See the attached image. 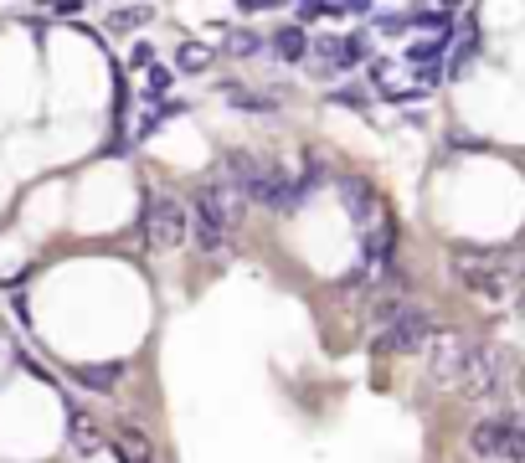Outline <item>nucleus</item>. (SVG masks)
I'll return each instance as SVG.
<instances>
[{"instance_id":"nucleus-1","label":"nucleus","mask_w":525,"mask_h":463,"mask_svg":"<svg viewBox=\"0 0 525 463\" xmlns=\"http://www.w3.org/2000/svg\"><path fill=\"white\" fill-rule=\"evenodd\" d=\"M453 273H459V284L484 304H515L520 299V284H525L520 257L494 253V247H459V253H453Z\"/></svg>"},{"instance_id":"nucleus-2","label":"nucleus","mask_w":525,"mask_h":463,"mask_svg":"<svg viewBox=\"0 0 525 463\" xmlns=\"http://www.w3.org/2000/svg\"><path fill=\"white\" fill-rule=\"evenodd\" d=\"M232 222H238V191H232L222 176L207 180V186L196 191V201H191V242L207 257L227 253V242H232Z\"/></svg>"},{"instance_id":"nucleus-3","label":"nucleus","mask_w":525,"mask_h":463,"mask_svg":"<svg viewBox=\"0 0 525 463\" xmlns=\"http://www.w3.org/2000/svg\"><path fill=\"white\" fill-rule=\"evenodd\" d=\"M222 180H227L238 196L258 201V207H278V196H284V186H288L284 170H273L268 160H258L253 150H232V155H227V165H222Z\"/></svg>"},{"instance_id":"nucleus-4","label":"nucleus","mask_w":525,"mask_h":463,"mask_svg":"<svg viewBox=\"0 0 525 463\" xmlns=\"http://www.w3.org/2000/svg\"><path fill=\"white\" fill-rule=\"evenodd\" d=\"M186 237H191V207L170 191L144 196V242L160 247V253H170V247H180Z\"/></svg>"},{"instance_id":"nucleus-5","label":"nucleus","mask_w":525,"mask_h":463,"mask_svg":"<svg viewBox=\"0 0 525 463\" xmlns=\"http://www.w3.org/2000/svg\"><path fill=\"white\" fill-rule=\"evenodd\" d=\"M433 330H438V324H433L428 309H417V304H402L397 314H392V320H386L382 330L371 335V351H376V355H407V351H423V345L433 340Z\"/></svg>"},{"instance_id":"nucleus-6","label":"nucleus","mask_w":525,"mask_h":463,"mask_svg":"<svg viewBox=\"0 0 525 463\" xmlns=\"http://www.w3.org/2000/svg\"><path fill=\"white\" fill-rule=\"evenodd\" d=\"M428 355V381L453 391L463 381V366H469V355H474V340L463 335V330H433V340L423 345Z\"/></svg>"},{"instance_id":"nucleus-7","label":"nucleus","mask_w":525,"mask_h":463,"mask_svg":"<svg viewBox=\"0 0 525 463\" xmlns=\"http://www.w3.org/2000/svg\"><path fill=\"white\" fill-rule=\"evenodd\" d=\"M505 351H490V345H474V355H469V366H463V381L459 391L469 401H494L500 391H505Z\"/></svg>"},{"instance_id":"nucleus-8","label":"nucleus","mask_w":525,"mask_h":463,"mask_svg":"<svg viewBox=\"0 0 525 463\" xmlns=\"http://www.w3.org/2000/svg\"><path fill=\"white\" fill-rule=\"evenodd\" d=\"M366 63V36H319L309 42V72L315 78H340Z\"/></svg>"},{"instance_id":"nucleus-9","label":"nucleus","mask_w":525,"mask_h":463,"mask_svg":"<svg viewBox=\"0 0 525 463\" xmlns=\"http://www.w3.org/2000/svg\"><path fill=\"white\" fill-rule=\"evenodd\" d=\"M340 201H345V211L355 217V227H361V232H376L382 222H392V217L382 211V196H376V186H366L361 176L340 180Z\"/></svg>"},{"instance_id":"nucleus-10","label":"nucleus","mask_w":525,"mask_h":463,"mask_svg":"<svg viewBox=\"0 0 525 463\" xmlns=\"http://www.w3.org/2000/svg\"><path fill=\"white\" fill-rule=\"evenodd\" d=\"M113 453H119V463H155V448H150V438L140 428L113 432Z\"/></svg>"},{"instance_id":"nucleus-11","label":"nucleus","mask_w":525,"mask_h":463,"mask_svg":"<svg viewBox=\"0 0 525 463\" xmlns=\"http://www.w3.org/2000/svg\"><path fill=\"white\" fill-rule=\"evenodd\" d=\"M273 57H278V63H299V57H309V36H304V26H278V32H273Z\"/></svg>"},{"instance_id":"nucleus-12","label":"nucleus","mask_w":525,"mask_h":463,"mask_svg":"<svg viewBox=\"0 0 525 463\" xmlns=\"http://www.w3.org/2000/svg\"><path fill=\"white\" fill-rule=\"evenodd\" d=\"M73 381L93 386V391H113V386L124 381V366H73Z\"/></svg>"},{"instance_id":"nucleus-13","label":"nucleus","mask_w":525,"mask_h":463,"mask_svg":"<svg viewBox=\"0 0 525 463\" xmlns=\"http://www.w3.org/2000/svg\"><path fill=\"white\" fill-rule=\"evenodd\" d=\"M211 63H217V47H207V42H186V47L175 52V67H180V72H207Z\"/></svg>"},{"instance_id":"nucleus-14","label":"nucleus","mask_w":525,"mask_h":463,"mask_svg":"<svg viewBox=\"0 0 525 463\" xmlns=\"http://www.w3.org/2000/svg\"><path fill=\"white\" fill-rule=\"evenodd\" d=\"M67 443H73V453H83V458H88V453H98V428H93V417L73 412V438H67Z\"/></svg>"},{"instance_id":"nucleus-15","label":"nucleus","mask_w":525,"mask_h":463,"mask_svg":"<svg viewBox=\"0 0 525 463\" xmlns=\"http://www.w3.org/2000/svg\"><path fill=\"white\" fill-rule=\"evenodd\" d=\"M232 103H238L242 113H273V109H278V98H273V93H258V88H238V93H232Z\"/></svg>"},{"instance_id":"nucleus-16","label":"nucleus","mask_w":525,"mask_h":463,"mask_svg":"<svg viewBox=\"0 0 525 463\" xmlns=\"http://www.w3.org/2000/svg\"><path fill=\"white\" fill-rule=\"evenodd\" d=\"M258 47H263V36H258L253 26H232V32H227V52H232V57H253Z\"/></svg>"},{"instance_id":"nucleus-17","label":"nucleus","mask_w":525,"mask_h":463,"mask_svg":"<svg viewBox=\"0 0 525 463\" xmlns=\"http://www.w3.org/2000/svg\"><path fill=\"white\" fill-rule=\"evenodd\" d=\"M150 16H155L150 5H124V11H113V16H109V26H113V32H140Z\"/></svg>"},{"instance_id":"nucleus-18","label":"nucleus","mask_w":525,"mask_h":463,"mask_svg":"<svg viewBox=\"0 0 525 463\" xmlns=\"http://www.w3.org/2000/svg\"><path fill=\"white\" fill-rule=\"evenodd\" d=\"M299 16H304V21H345L350 5H304Z\"/></svg>"},{"instance_id":"nucleus-19","label":"nucleus","mask_w":525,"mask_h":463,"mask_svg":"<svg viewBox=\"0 0 525 463\" xmlns=\"http://www.w3.org/2000/svg\"><path fill=\"white\" fill-rule=\"evenodd\" d=\"M170 88V67H150V98H165Z\"/></svg>"},{"instance_id":"nucleus-20","label":"nucleus","mask_w":525,"mask_h":463,"mask_svg":"<svg viewBox=\"0 0 525 463\" xmlns=\"http://www.w3.org/2000/svg\"><path fill=\"white\" fill-rule=\"evenodd\" d=\"M366 88H335V103H366Z\"/></svg>"},{"instance_id":"nucleus-21","label":"nucleus","mask_w":525,"mask_h":463,"mask_svg":"<svg viewBox=\"0 0 525 463\" xmlns=\"http://www.w3.org/2000/svg\"><path fill=\"white\" fill-rule=\"evenodd\" d=\"M515 304H520V309H525V284H520V299H515Z\"/></svg>"}]
</instances>
